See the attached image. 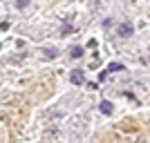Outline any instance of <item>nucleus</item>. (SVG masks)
Here are the masks:
<instances>
[{
	"mask_svg": "<svg viewBox=\"0 0 150 143\" xmlns=\"http://www.w3.org/2000/svg\"><path fill=\"white\" fill-rule=\"evenodd\" d=\"M132 31H134L132 23H121V25H119V36H121V38H130Z\"/></svg>",
	"mask_w": 150,
	"mask_h": 143,
	"instance_id": "nucleus-1",
	"label": "nucleus"
},
{
	"mask_svg": "<svg viewBox=\"0 0 150 143\" xmlns=\"http://www.w3.org/2000/svg\"><path fill=\"white\" fill-rule=\"evenodd\" d=\"M69 81L74 83V85H83L85 76H83V72H81V69H74V72H72V76H69Z\"/></svg>",
	"mask_w": 150,
	"mask_h": 143,
	"instance_id": "nucleus-2",
	"label": "nucleus"
},
{
	"mask_svg": "<svg viewBox=\"0 0 150 143\" xmlns=\"http://www.w3.org/2000/svg\"><path fill=\"white\" fill-rule=\"evenodd\" d=\"M99 110H101L103 114H112V103H110V101H101Z\"/></svg>",
	"mask_w": 150,
	"mask_h": 143,
	"instance_id": "nucleus-3",
	"label": "nucleus"
},
{
	"mask_svg": "<svg viewBox=\"0 0 150 143\" xmlns=\"http://www.w3.org/2000/svg\"><path fill=\"white\" fill-rule=\"evenodd\" d=\"M121 69H123L121 63H112V65H108V67H105V74H110V72H121Z\"/></svg>",
	"mask_w": 150,
	"mask_h": 143,
	"instance_id": "nucleus-4",
	"label": "nucleus"
},
{
	"mask_svg": "<svg viewBox=\"0 0 150 143\" xmlns=\"http://www.w3.org/2000/svg\"><path fill=\"white\" fill-rule=\"evenodd\" d=\"M43 54H45L47 58H56V56H58V49H54V47H52V49H43Z\"/></svg>",
	"mask_w": 150,
	"mask_h": 143,
	"instance_id": "nucleus-5",
	"label": "nucleus"
},
{
	"mask_svg": "<svg viewBox=\"0 0 150 143\" xmlns=\"http://www.w3.org/2000/svg\"><path fill=\"white\" fill-rule=\"evenodd\" d=\"M83 56V47H72V58H81Z\"/></svg>",
	"mask_w": 150,
	"mask_h": 143,
	"instance_id": "nucleus-6",
	"label": "nucleus"
},
{
	"mask_svg": "<svg viewBox=\"0 0 150 143\" xmlns=\"http://www.w3.org/2000/svg\"><path fill=\"white\" fill-rule=\"evenodd\" d=\"M27 5H29V0H16V7H18V9H25Z\"/></svg>",
	"mask_w": 150,
	"mask_h": 143,
	"instance_id": "nucleus-7",
	"label": "nucleus"
}]
</instances>
